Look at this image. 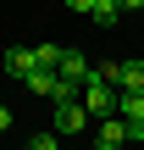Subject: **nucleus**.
I'll return each instance as SVG.
<instances>
[{"mask_svg": "<svg viewBox=\"0 0 144 150\" xmlns=\"http://www.w3.org/2000/svg\"><path fill=\"white\" fill-rule=\"evenodd\" d=\"M83 111H89V117H117V89H111L105 78H94V72H89V83H83Z\"/></svg>", "mask_w": 144, "mask_h": 150, "instance_id": "1", "label": "nucleus"}, {"mask_svg": "<svg viewBox=\"0 0 144 150\" xmlns=\"http://www.w3.org/2000/svg\"><path fill=\"white\" fill-rule=\"evenodd\" d=\"M128 122V117H122ZM128 139H144V122H128Z\"/></svg>", "mask_w": 144, "mask_h": 150, "instance_id": "12", "label": "nucleus"}, {"mask_svg": "<svg viewBox=\"0 0 144 150\" xmlns=\"http://www.w3.org/2000/svg\"><path fill=\"white\" fill-rule=\"evenodd\" d=\"M128 145V122L122 117H100V150H122Z\"/></svg>", "mask_w": 144, "mask_h": 150, "instance_id": "4", "label": "nucleus"}, {"mask_svg": "<svg viewBox=\"0 0 144 150\" xmlns=\"http://www.w3.org/2000/svg\"><path fill=\"white\" fill-rule=\"evenodd\" d=\"M55 72H61V78H67V83H78V89H83V83H89V72H94V67H89V61H83V56H78V50H72V45H61V67H55Z\"/></svg>", "mask_w": 144, "mask_h": 150, "instance_id": "2", "label": "nucleus"}, {"mask_svg": "<svg viewBox=\"0 0 144 150\" xmlns=\"http://www.w3.org/2000/svg\"><path fill=\"white\" fill-rule=\"evenodd\" d=\"M122 17V0H94V11H89V22H100V28H111Z\"/></svg>", "mask_w": 144, "mask_h": 150, "instance_id": "8", "label": "nucleus"}, {"mask_svg": "<svg viewBox=\"0 0 144 150\" xmlns=\"http://www.w3.org/2000/svg\"><path fill=\"white\" fill-rule=\"evenodd\" d=\"M117 117L144 122V89H117Z\"/></svg>", "mask_w": 144, "mask_h": 150, "instance_id": "5", "label": "nucleus"}, {"mask_svg": "<svg viewBox=\"0 0 144 150\" xmlns=\"http://www.w3.org/2000/svg\"><path fill=\"white\" fill-rule=\"evenodd\" d=\"M117 89H144V61H117Z\"/></svg>", "mask_w": 144, "mask_h": 150, "instance_id": "7", "label": "nucleus"}, {"mask_svg": "<svg viewBox=\"0 0 144 150\" xmlns=\"http://www.w3.org/2000/svg\"><path fill=\"white\" fill-rule=\"evenodd\" d=\"M0 134H11V111L6 106H0Z\"/></svg>", "mask_w": 144, "mask_h": 150, "instance_id": "13", "label": "nucleus"}, {"mask_svg": "<svg viewBox=\"0 0 144 150\" xmlns=\"http://www.w3.org/2000/svg\"><path fill=\"white\" fill-rule=\"evenodd\" d=\"M61 6H67V11H78V17H89V11H94V0H61Z\"/></svg>", "mask_w": 144, "mask_h": 150, "instance_id": "11", "label": "nucleus"}, {"mask_svg": "<svg viewBox=\"0 0 144 150\" xmlns=\"http://www.w3.org/2000/svg\"><path fill=\"white\" fill-rule=\"evenodd\" d=\"M0 67H6V78H28V72H33V50H22V45H11V50L0 56Z\"/></svg>", "mask_w": 144, "mask_h": 150, "instance_id": "3", "label": "nucleus"}, {"mask_svg": "<svg viewBox=\"0 0 144 150\" xmlns=\"http://www.w3.org/2000/svg\"><path fill=\"white\" fill-rule=\"evenodd\" d=\"M33 67H61V45H33Z\"/></svg>", "mask_w": 144, "mask_h": 150, "instance_id": "9", "label": "nucleus"}, {"mask_svg": "<svg viewBox=\"0 0 144 150\" xmlns=\"http://www.w3.org/2000/svg\"><path fill=\"white\" fill-rule=\"evenodd\" d=\"M22 83H28L33 95H55V89H61V72H55V67H33Z\"/></svg>", "mask_w": 144, "mask_h": 150, "instance_id": "6", "label": "nucleus"}, {"mask_svg": "<svg viewBox=\"0 0 144 150\" xmlns=\"http://www.w3.org/2000/svg\"><path fill=\"white\" fill-rule=\"evenodd\" d=\"M122 11H144V0H122Z\"/></svg>", "mask_w": 144, "mask_h": 150, "instance_id": "14", "label": "nucleus"}, {"mask_svg": "<svg viewBox=\"0 0 144 150\" xmlns=\"http://www.w3.org/2000/svg\"><path fill=\"white\" fill-rule=\"evenodd\" d=\"M55 139H61L55 128H50V134H33V139H28V150H61V145H55Z\"/></svg>", "mask_w": 144, "mask_h": 150, "instance_id": "10", "label": "nucleus"}]
</instances>
